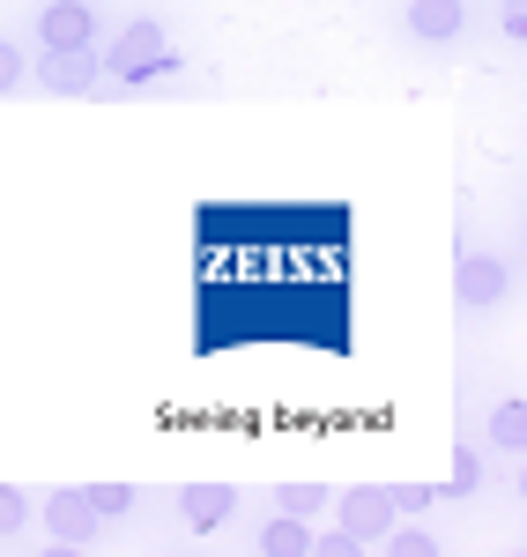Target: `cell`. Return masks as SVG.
<instances>
[{
	"mask_svg": "<svg viewBox=\"0 0 527 557\" xmlns=\"http://www.w3.org/2000/svg\"><path fill=\"white\" fill-rule=\"evenodd\" d=\"M23 520H30V498H23L15 483H0V535H15Z\"/></svg>",
	"mask_w": 527,
	"mask_h": 557,
	"instance_id": "2e32d148",
	"label": "cell"
},
{
	"mask_svg": "<svg viewBox=\"0 0 527 557\" xmlns=\"http://www.w3.org/2000/svg\"><path fill=\"white\" fill-rule=\"evenodd\" d=\"M23 83H30V52L15 38H0V97H15Z\"/></svg>",
	"mask_w": 527,
	"mask_h": 557,
	"instance_id": "7c38bea8",
	"label": "cell"
},
{
	"mask_svg": "<svg viewBox=\"0 0 527 557\" xmlns=\"http://www.w3.org/2000/svg\"><path fill=\"white\" fill-rule=\"evenodd\" d=\"M387 550H401V557H439L446 543L431 535V528H387Z\"/></svg>",
	"mask_w": 527,
	"mask_h": 557,
	"instance_id": "4fadbf2b",
	"label": "cell"
},
{
	"mask_svg": "<svg viewBox=\"0 0 527 557\" xmlns=\"http://www.w3.org/2000/svg\"><path fill=\"white\" fill-rule=\"evenodd\" d=\"M484 491V454H453V498Z\"/></svg>",
	"mask_w": 527,
	"mask_h": 557,
	"instance_id": "5bb4252c",
	"label": "cell"
},
{
	"mask_svg": "<svg viewBox=\"0 0 527 557\" xmlns=\"http://www.w3.org/2000/svg\"><path fill=\"white\" fill-rule=\"evenodd\" d=\"M490 438H498L505 454H520V446H527V401H520V394H505V401L490 409Z\"/></svg>",
	"mask_w": 527,
	"mask_h": 557,
	"instance_id": "30bf717a",
	"label": "cell"
},
{
	"mask_svg": "<svg viewBox=\"0 0 527 557\" xmlns=\"http://www.w3.org/2000/svg\"><path fill=\"white\" fill-rule=\"evenodd\" d=\"M253 550L261 557H305L312 550V520H298V513L261 520V528H253Z\"/></svg>",
	"mask_w": 527,
	"mask_h": 557,
	"instance_id": "9c48e42d",
	"label": "cell"
},
{
	"mask_svg": "<svg viewBox=\"0 0 527 557\" xmlns=\"http://www.w3.org/2000/svg\"><path fill=\"white\" fill-rule=\"evenodd\" d=\"M335 506H342V528H350L364 550H372V543H387V528H394V498H387L379 483H356V491H342Z\"/></svg>",
	"mask_w": 527,
	"mask_h": 557,
	"instance_id": "277c9868",
	"label": "cell"
},
{
	"mask_svg": "<svg viewBox=\"0 0 527 557\" xmlns=\"http://www.w3.org/2000/svg\"><path fill=\"white\" fill-rule=\"evenodd\" d=\"M453 290H461V305H498L505 290H513V268H505L498 253H468V260H461V283H453Z\"/></svg>",
	"mask_w": 527,
	"mask_h": 557,
	"instance_id": "52a82bcc",
	"label": "cell"
},
{
	"mask_svg": "<svg viewBox=\"0 0 527 557\" xmlns=\"http://www.w3.org/2000/svg\"><path fill=\"white\" fill-rule=\"evenodd\" d=\"M498 23H505V38L520 45L527 38V0H505V15H498Z\"/></svg>",
	"mask_w": 527,
	"mask_h": 557,
	"instance_id": "e0dca14e",
	"label": "cell"
},
{
	"mask_svg": "<svg viewBox=\"0 0 527 557\" xmlns=\"http://www.w3.org/2000/svg\"><path fill=\"white\" fill-rule=\"evenodd\" d=\"M178 513H186L193 535H216L223 520L238 513V491H230V483H186V491H178Z\"/></svg>",
	"mask_w": 527,
	"mask_h": 557,
	"instance_id": "5b68a950",
	"label": "cell"
},
{
	"mask_svg": "<svg viewBox=\"0 0 527 557\" xmlns=\"http://www.w3.org/2000/svg\"><path fill=\"white\" fill-rule=\"evenodd\" d=\"M387 498H394V513H424V506H439V491H431V483H394Z\"/></svg>",
	"mask_w": 527,
	"mask_h": 557,
	"instance_id": "9a60e30c",
	"label": "cell"
},
{
	"mask_svg": "<svg viewBox=\"0 0 527 557\" xmlns=\"http://www.w3.org/2000/svg\"><path fill=\"white\" fill-rule=\"evenodd\" d=\"M104 60V75H120V83H141V75H172V38H164V23H127L112 52H97Z\"/></svg>",
	"mask_w": 527,
	"mask_h": 557,
	"instance_id": "7a4b0ae2",
	"label": "cell"
},
{
	"mask_svg": "<svg viewBox=\"0 0 527 557\" xmlns=\"http://www.w3.org/2000/svg\"><path fill=\"white\" fill-rule=\"evenodd\" d=\"M461 23H468V8H461V0H409V38L453 45V38H461Z\"/></svg>",
	"mask_w": 527,
	"mask_h": 557,
	"instance_id": "ba28073f",
	"label": "cell"
},
{
	"mask_svg": "<svg viewBox=\"0 0 527 557\" xmlns=\"http://www.w3.org/2000/svg\"><path fill=\"white\" fill-rule=\"evenodd\" d=\"M30 75H38V89H52V97H89V89L104 83V60H97L89 45H45Z\"/></svg>",
	"mask_w": 527,
	"mask_h": 557,
	"instance_id": "3957f363",
	"label": "cell"
},
{
	"mask_svg": "<svg viewBox=\"0 0 527 557\" xmlns=\"http://www.w3.org/2000/svg\"><path fill=\"white\" fill-rule=\"evenodd\" d=\"M275 506H283V513H298V520H312V513H327V491H319V483H283V491H275Z\"/></svg>",
	"mask_w": 527,
	"mask_h": 557,
	"instance_id": "8fae6325",
	"label": "cell"
},
{
	"mask_svg": "<svg viewBox=\"0 0 527 557\" xmlns=\"http://www.w3.org/2000/svg\"><path fill=\"white\" fill-rule=\"evenodd\" d=\"M120 513H134L127 483H89V491H52L45 498V528H52L60 550H83L97 535V520H120Z\"/></svg>",
	"mask_w": 527,
	"mask_h": 557,
	"instance_id": "6da1fadb",
	"label": "cell"
},
{
	"mask_svg": "<svg viewBox=\"0 0 527 557\" xmlns=\"http://www.w3.org/2000/svg\"><path fill=\"white\" fill-rule=\"evenodd\" d=\"M89 38H97L89 0H45L38 8V45H89Z\"/></svg>",
	"mask_w": 527,
	"mask_h": 557,
	"instance_id": "8992f818",
	"label": "cell"
}]
</instances>
